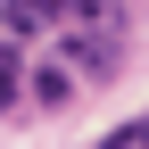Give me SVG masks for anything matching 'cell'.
I'll list each match as a JSON object with an SVG mask.
<instances>
[{
  "label": "cell",
  "mask_w": 149,
  "mask_h": 149,
  "mask_svg": "<svg viewBox=\"0 0 149 149\" xmlns=\"http://www.w3.org/2000/svg\"><path fill=\"white\" fill-rule=\"evenodd\" d=\"M0 17H8V33H50L58 25V0H8Z\"/></svg>",
  "instance_id": "cell-1"
},
{
  "label": "cell",
  "mask_w": 149,
  "mask_h": 149,
  "mask_svg": "<svg viewBox=\"0 0 149 149\" xmlns=\"http://www.w3.org/2000/svg\"><path fill=\"white\" fill-rule=\"evenodd\" d=\"M33 91H42V108H66V100H74V74H66V66H42Z\"/></svg>",
  "instance_id": "cell-2"
},
{
  "label": "cell",
  "mask_w": 149,
  "mask_h": 149,
  "mask_svg": "<svg viewBox=\"0 0 149 149\" xmlns=\"http://www.w3.org/2000/svg\"><path fill=\"white\" fill-rule=\"evenodd\" d=\"M17 83H25V66H17V50L0 42V108H17Z\"/></svg>",
  "instance_id": "cell-3"
}]
</instances>
